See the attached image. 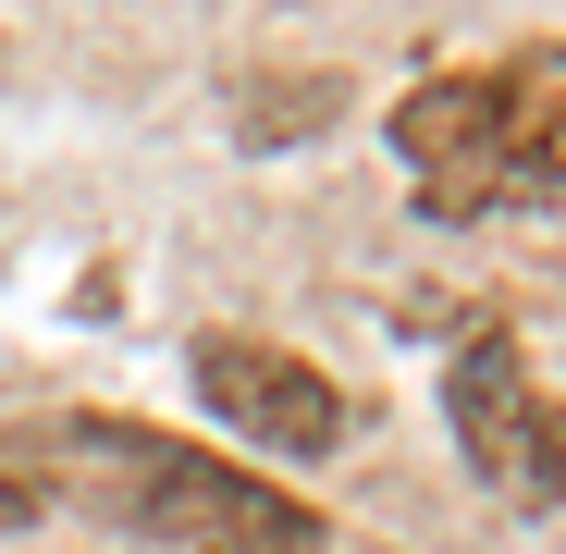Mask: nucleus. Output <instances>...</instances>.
<instances>
[{
  "label": "nucleus",
  "instance_id": "7ed1b4c3",
  "mask_svg": "<svg viewBox=\"0 0 566 554\" xmlns=\"http://www.w3.org/2000/svg\"><path fill=\"white\" fill-rule=\"evenodd\" d=\"M198 407H222V431L271 443V456H333L345 443V395L308 357H283L259 333H210L198 345Z\"/></svg>",
  "mask_w": 566,
  "mask_h": 554
},
{
  "label": "nucleus",
  "instance_id": "423d86ee",
  "mask_svg": "<svg viewBox=\"0 0 566 554\" xmlns=\"http://www.w3.org/2000/svg\"><path fill=\"white\" fill-rule=\"evenodd\" d=\"M38 505H50V493H38V481H25V469H13V443H0V530H25V518H38Z\"/></svg>",
  "mask_w": 566,
  "mask_h": 554
},
{
  "label": "nucleus",
  "instance_id": "20e7f679",
  "mask_svg": "<svg viewBox=\"0 0 566 554\" xmlns=\"http://www.w3.org/2000/svg\"><path fill=\"white\" fill-rule=\"evenodd\" d=\"M395 148L443 185V173H517L505 160V74H431V86H407V112H395ZM530 185V173H517ZM542 198V185H530Z\"/></svg>",
  "mask_w": 566,
  "mask_h": 554
},
{
  "label": "nucleus",
  "instance_id": "f257e3e1",
  "mask_svg": "<svg viewBox=\"0 0 566 554\" xmlns=\"http://www.w3.org/2000/svg\"><path fill=\"white\" fill-rule=\"evenodd\" d=\"M13 469L62 505H99L148 542H185V554H321V518L296 493H271L259 469H222L198 443H160V431H124V419H38V431H0Z\"/></svg>",
  "mask_w": 566,
  "mask_h": 554
},
{
  "label": "nucleus",
  "instance_id": "f03ea898",
  "mask_svg": "<svg viewBox=\"0 0 566 554\" xmlns=\"http://www.w3.org/2000/svg\"><path fill=\"white\" fill-rule=\"evenodd\" d=\"M443 407H455L468 469H481L505 505H566V407L542 395V369H530L517 333H468Z\"/></svg>",
  "mask_w": 566,
  "mask_h": 554
},
{
  "label": "nucleus",
  "instance_id": "39448f33",
  "mask_svg": "<svg viewBox=\"0 0 566 554\" xmlns=\"http://www.w3.org/2000/svg\"><path fill=\"white\" fill-rule=\"evenodd\" d=\"M505 160L530 185H566V50H517L505 62Z\"/></svg>",
  "mask_w": 566,
  "mask_h": 554
}]
</instances>
